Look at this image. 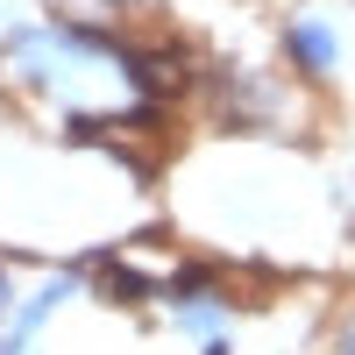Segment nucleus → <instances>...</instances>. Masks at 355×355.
<instances>
[{
  "label": "nucleus",
  "instance_id": "1",
  "mask_svg": "<svg viewBox=\"0 0 355 355\" xmlns=\"http://www.w3.org/2000/svg\"><path fill=\"white\" fill-rule=\"evenodd\" d=\"M284 57L306 78H334V64H341V28L327 15H299V21L284 28Z\"/></svg>",
  "mask_w": 355,
  "mask_h": 355
},
{
  "label": "nucleus",
  "instance_id": "2",
  "mask_svg": "<svg viewBox=\"0 0 355 355\" xmlns=\"http://www.w3.org/2000/svg\"><path fill=\"white\" fill-rule=\"evenodd\" d=\"M341 355H355V320H348V334H341Z\"/></svg>",
  "mask_w": 355,
  "mask_h": 355
},
{
  "label": "nucleus",
  "instance_id": "3",
  "mask_svg": "<svg viewBox=\"0 0 355 355\" xmlns=\"http://www.w3.org/2000/svg\"><path fill=\"white\" fill-rule=\"evenodd\" d=\"M0 306H8V277H0Z\"/></svg>",
  "mask_w": 355,
  "mask_h": 355
}]
</instances>
